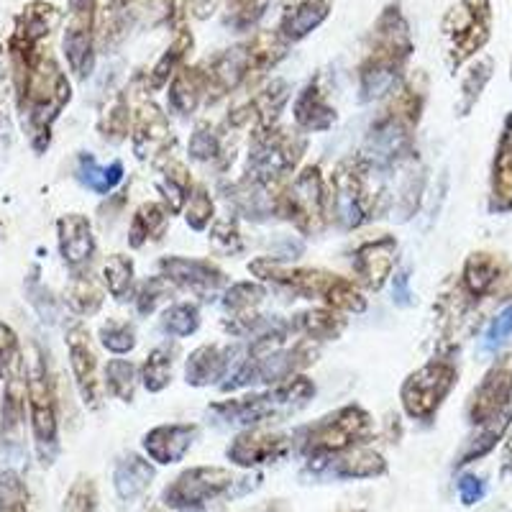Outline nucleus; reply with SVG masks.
Returning <instances> with one entry per match:
<instances>
[{"instance_id":"52","label":"nucleus","mask_w":512,"mask_h":512,"mask_svg":"<svg viewBox=\"0 0 512 512\" xmlns=\"http://www.w3.org/2000/svg\"><path fill=\"white\" fill-rule=\"evenodd\" d=\"M185 221L192 231H205L210 228V223L216 221V205L205 185H195L187 198L185 205Z\"/></svg>"},{"instance_id":"60","label":"nucleus","mask_w":512,"mask_h":512,"mask_svg":"<svg viewBox=\"0 0 512 512\" xmlns=\"http://www.w3.org/2000/svg\"><path fill=\"white\" fill-rule=\"evenodd\" d=\"M392 303H395L397 308H410V305H413L410 272L405 267L395 269V274H392Z\"/></svg>"},{"instance_id":"28","label":"nucleus","mask_w":512,"mask_h":512,"mask_svg":"<svg viewBox=\"0 0 512 512\" xmlns=\"http://www.w3.org/2000/svg\"><path fill=\"white\" fill-rule=\"evenodd\" d=\"M169 93V111L177 116H192L198 111L200 103L208 98V75L203 64H185L172 82L167 85Z\"/></svg>"},{"instance_id":"18","label":"nucleus","mask_w":512,"mask_h":512,"mask_svg":"<svg viewBox=\"0 0 512 512\" xmlns=\"http://www.w3.org/2000/svg\"><path fill=\"white\" fill-rule=\"evenodd\" d=\"M292 448H295L292 436L277 431H264L262 425H259V428H244L239 436L233 438L226 448V456L233 466L256 469V466L282 461Z\"/></svg>"},{"instance_id":"19","label":"nucleus","mask_w":512,"mask_h":512,"mask_svg":"<svg viewBox=\"0 0 512 512\" xmlns=\"http://www.w3.org/2000/svg\"><path fill=\"white\" fill-rule=\"evenodd\" d=\"M175 141L167 113H162V108L154 103L141 105L131 123V144H134L136 157L141 162H162L175 149Z\"/></svg>"},{"instance_id":"55","label":"nucleus","mask_w":512,"mask_h":512,"mask_svg":"<svg viewBox=\"0 0 512 512\" xmlns=\"http://www.w3.org/2000/svg\"><path fill=\"white\" fill-rule=\"evenodd\" d=\"M210 246L221 254L233 256L244 251V236L239 231V223L233 218H218L210 228Z\"/></svg>"},{"instance_id":"35","label":"nucleus","mask_w":512,"mask_h":512,"mask_svg":"<svg viewBox=\"0 0 512 512\" xmlns=\"http://www.w3.org/2000/svg\"><path fill=\"white\" fill-rule=\"evenodd\" d=\"M292 333H300V336L310 338V341H336L341 333L346 331V318L344 313H338L333 308H310L297 313L290 320Z\"/></svg>"},{"instance_id":"46","label":"nucleus","mask_w":512,"mask_h":512,"mask_svg":"<svg viewBox=\"0 0 512 512\" xmlns=\"http://www.w3.org/2000/svg\"><path fill=\"white\" fill-rule=\"evenodd\" d=\"M103 285L118 303L131 297V292H134V262H131V256L111 254L105 259Z\"/></svg>"},{"instance_id":"44","label":"nucleus","mask_w":512,"mask_h":512,"mask_svg":"<svg viewBox=\"0 0 512 512\" xmlns=\"http://www.w3.org/2000/svg\"><path fill=\"white\" fill-rule=\"evenodd\" d=\"M131 123H134V116L128 111V98L123 93L113 95L108 103H105L103 113L98 118V131L105 141H118L128 139L131 134Z\"/></svg>"},{"instance_id":"7","label":"nucleus","mask_w":512,"mask_h":512,"mask_svg":"<svg viewBox=\"0 0 512 512\" xmlns=\"http://www.w3.org/2000/svg\"><path fill=\"white\" fill-rule=\"evenodd\" d=\"M492 21V0H459L448 8L441 21V36L451 70H461L487 47L492 39Z\"/></svg>"},{"instance_id":"36","label":"nucleus","mask_w":512,"mask_h":512,"mask_svg":"<svg viewBox=\"0 0 512 512\" xmlns=\"http://www.w3.org/2000/svg\"><path fill=\"white\" fill-rule=\"evenodd\" d=\"M159 164V177H157V187L162 192V200L167 205V210L172 216L182 213L187 205V198H190L192 192V177L190 169L185 167L182 162H175L172 157H164Z\"/></svg>"},{"instance_id":"48","label":"nucleus","mask_w":512,"mask_h":512,"mask_svg":"<svg viewBox=\"0 0 512 512\" xmlns=\"http://www.w3.org/2000/svg\"><path fill=\"white\" fill-rule=\"evenodd\" d=\"M159 326L167 336L187 338L200 328V310L195 303H175L164 308Z\"/></svg>"},{"instance_id":"10","label":"nucleus","mask_w":512,"mask_h":512,"mask_svg":"<svg viewBox=\"0 0 512 512\" xmlns=\"http://www.w3.org/2000/svg\"><path fill=\"white\" fill-rule=\"evenodd\" d=\"M305 154V139L287 128H264L251 139L246 175L267 185H280L295 172L297 162Z\"/></svg>"},{"instance_id":"59","label":"nucleus","mask_w":512,"mask_h":512,"mask_svg":"<svg viewBox=\"0 0 512 512\" xmlns=\"http://www.w3.org/2000/svg\"><path fill=\"white\" fill-rule=\"evenodd\" d=\"M13 90L8 52L0 47V134H8V95Z\"/></svg>"},{"instance_id":"2","label":"nucleus","mask_w":512,"mask_h":512,"mask_svg":"<svg viewBox=\"0 0 512 512\" xmlns=\"http://www.w3.org/2000/svg\"><path fill=\"white\" fill-rule=\"evenodd\" d=\"M410 54H413V36H410L408 18L402 16L397 3H392L374 21L367 57L359 64L361 103H374L395 93L397 85L405 80V64Z\"/></svg>"},{"instance_id":"63","label":"nucleus","mask_w":512,"mask_h":512,"mask_svg":"<svg viewBox=\"0 0 512 512\" xmlns=\"http://www.w3.org/2000/svg\"><path fill=\"white\" fill-rule=\"evenodd\" d=\"M510 77H512V70H510Z\"/></svg>"},{"instance_id":"17","label":"nucleus","mask_w":512,"mask_h":512,"mask_svg":"<svg viewBox=\"0 0 512 512\" xmlns=\"http://www.w3.org/2000/svg\"><path fill=\"white\" fill-rule=\"evenodd\" d=\"M64 341H67V356H70L77 392L90 410H98L103 405L105 382L100 379L98 354H95L90 331L85 326H72Z\"/></svg>"},{"instance_id":"3","label":"nucleus","mask_w":512,"mask_h":512,"mask_svg":"<svg viewBox=\"0 0 512 512\" xmlns=\"http://www.w3.org/2000/svg\"><path fill=\"white\" fill-rule=\"evenodd\" d=\"M249 272L254 274L259 282H269L282 290H290L292 295L300 297H318L328 308L338 310V313H364L367 310V297L351 280L341 277L336 272L318 267H287V264L277 262L272 256H262L249 264Z\"/></svg>"},{"instance_id":"8","label":"nucleus","mask_w":512,"mask_h":512,"mask_svg":"<svg viewBox=\"0 0 512 512\" xmlns=\"http://www.w3.org/2000/svg\"><path fill=\"white\" fill-rule=\"evenodd\" d=\"M459 382V369L451 356H438L408 374V379L400 387L402 410L410 420L418 423H431L443 408L446 397L454 392Z\"/></svg>"},{"instance_id":"54","label":"nucleus","mask_w":512,"mask_h":512,"mask_svg":"<svg viewBox=\"0 0 512 512\" xmlns=\"http://www.w3.org/2000/svg\"><path fill=\"white\" fill-rule=\"evenodd\" d=\"M59 512H98V484L90 477L80 474L70 484L64 495Z\"/></svg>"},{"instance_id":"15","label":"nucleus","mask_w":512,"mask_h":512,"mask_svg":"<svg viewBox=\"0 0 512 512\" xmlns=\"http://www.w3.org/2000/svg\"><path fill=\"white\" fill-rule=\"evenodd\" d=\"M203 67L205 75H208L210 103H216V100L236 93L251 77H259L254 49H251L249 41H241V44H233V47L223 49L216 57H210Z\"/></svg>"},{"instance_id":"33","label":"nucleus","mask_w":512,"mask_h":512,"mask_svg":"<svg viewBox=\"0 0 512 512\" xmlns=\"http://www.w3.org/2000/svg\"><path fill=\"white\" fill-rule=\"evenodd\" d=\"M29 405L26 395V369L16 377L6 379L3 387V402H0V433L8 443H18V436L24 431V415Z\"/></svg>"},{"instance_id":"51","label":"nucleus","mask_w":512,"mask_h":512,"mask_svg":"<svg viewBox=\"0 0 512 512\" xmlns=\"http://www.w3.org/2000/svg\"><path fill=\"white\" fill-rule=\"evenodd\" d=\"M0 512H31L29 487L24 477L13 469L0 472Z\"/></svg>"},{"instance_id":"16","label":"nucleus","mask_w":512,"mask_h":512,"mask_svg":"<svg viewBox=\"0 0 512 512\" xmlns=\"http://www.w3.org/2000/svg\"><path fill=\"white\" fill-rule=\"evenodd\" d=\"M159 272L180 290L190 292L198 300H213L218 292H226L228 274L210 264L208 259H187V256H164L159 259Z\"/></svg>"},{"instance_id":"41","label":"nucleus","mask_w":512,"mask_h":512,"mask_svg":"<svg viewBox=\"0 0 512 512\" xmlns=\"http://www.w3.org/2000/svg\"><path fill=\"white\" fill-rule=\"evenodd\" d=\"M492 75H495V59L492 57H479L477 62L469 64V70L461 77V93L459 103H456V113L459 116H469L477 108L479 98L487 90Z\"/></svg>"},{"instance_id":"53","label":"nucleus","mask_w":512,"mask_h":512,"mask_svg":"<svg viewBox=\"0 0 512 512\" xmlns=\"http://www.w3.org/2000/svg\"><path fill=\"white\" fill-rule=\"evenodd\" d=\"M26 369L24 354H21V344H18V336L8 323L0 320V379L16 377Z\"/></svg>"},{"instance_id":"43","label":"nucleus","mask_w":512,"mask_h":512,"mask_svg":"<svg viewBox=\"0 0 512 512\" xmlns=\"http://www.w3.org/2000/svg\"><path fill=\"white\" fill-rule=\"evenodd\" d=\"M175 354L177 349L169 344L157 346V349L149 351V356L141 364V384L146 390L157 395V392L167 390L169 382H172V369H175Z\"/></svg>"},{"instance_id":"45","label":"nucleus","mask_w":512,"mask_h":512,"mask_svg":"<svg viewBox=\"0 0 512 512\" xmlns=\"http://www.w3.org/2000/svg\"><path fill=\"white\" fill-rule=\"evenodd\" d=\"M105 390L111 392L116 400L131 402L136 397V387H139V369H136L134 361L128 359H111L105 364Z\"/></svg>"},{"instance_id":"20","label":"nucleus","mask_w":512,"mask_h":512,"mask_svg":"<svg viewBox=\"0 0 512 512\" xmlns=\"http://www.w3.org/2000/svg\"><path fill=\"white\" fill-rule=\"evenodd\" d=\"M198 436L200 425L195 423H164L144 433L141 446H144V454L149 456V461L159 466H169L185 459L192 443L198 441Z\"/></svg>"},{"instance_id":"23","label":"nucleus","mask_w":512,"mask_h":512,"mask_svg":"<svg viewBox=\"0 0 512 512\" xmlns=\"http://www.w3.org/2000/svg\"><path fill=\"white\" fill-rule=\"evenodd\" d=\"M489 213L495 216L512 213V113H507L502 121L492 172H489Z\"/></svg>"},{"instance_id":"5","label":"nucleus","mask_w":512,"mask_h":512,"mask_svg":"<svg viewBox=\"0 0 512 512\" xmlns=\"http://www.w3.org/2000/svg\"><path fill=\"white\" fill-rule=\"evenodd\" d=\"M374 436V418L361 405H344L305 425L292 436V443L308 459V466L323 464L331 456L344 454L349 448L369 443Z\"/></svg>"},{"instance_id":"27","label":"nucleus","mask_w":512,"mask_h":512,"mask_svg":"<svg viewBox=\"0 0 512 512\" xmlns=\"http://www.w3.org/2000/svg\"><path fill=\"white\" fill-rule=\"evenodd\" d=\"M292 118L295 126L303 134H323L336 123V108L328 103V90L323 88V80L315 77L297 93L295 105H292Z\"/></svg>"},{"instance_id":"4","label":"nucleus","mask_w":512,"mask_h":512,"mask_svg":"<svg viewBox=\"0 0 512 512\" xmlns=\"http://www.w3.org/2000/svg\"><path fill=\"white\" fill-rule=\"evenodd\" d=\"M313 397L315 384L303 374H295L285 382L274 384L267 392H251L244 397L213 402L208 415H213L218 425H228V428H259L272 420H285L300 413Z\"/></svg>"},{"instance_id":"32","label":"nucleus","mask_w":512,"mask_h":512,"mask_svg":"<svg viewBox=\"0 0 512 512\" xmlns=\"http://www.w3.org/2000/svg\"><path fill=\"white\" fill-rule=\"evenodd\" d=\"M267 290L259 282H236L223 292V310H226V331L233 333L244 323L259 315V305L264 303Z\"/></svg>"},{"instance_id":"9","label":"nucleus","mask_w":512,"mask_h":512,"mask_svg":"<svg viewBox=\"0 0 512 512\" xmlns=\"http://www.w3.org/2000/svg\"><path fill=\"white\" fill-rule=\"evenodd\" d=\"M277 216L290 221L305 236L320 233L328 223V185L318 164L297 172L277 198Z\"/></svg>"},{"instance_id":"21","label":"nucleus","mask_w":512,"mask_h":512,"mask_svg":"<svg viewBox=\"0 0 512 512\" xmlns=\"http://www.w3.org/2000/svg\"><path fill=\"white\" fill-rule=\"evenodd\" d=\"M59 254L72 272H85L95 256L93 223L82 213H67L57 221Z\"/></svg>"},{"instance_id":"11","label":"nucleus","mask_w":512,"mask_h":512,"mask_svg":"<svg viewBox=\"0 0 512 512\" xmlns=\"http://www.w3.org/2000/svg\"><path fill=\"white\" fill-rule=\"evenodd\" d=\"M236 484L231 469L223 466H190L162 489L164 507L175 512H203L210 502L221 500Z\"/></svg>"},{"instance_id":"30","label":"nucleus","mask_w":512,"mask_h":512,"mask_svg":"<svg viewBox=\"0 0 512 512\" xmlns=\"http://www.w3.org/2000/svg\"><path fill=\"white\" fill-rule=\"evenodd\" d=\"M154 477H157V469L152 466V461H146L139 454H123L113 466V489H116L118 500L134 502L146 495Z\"/></svg>"},{"instance_id":"38","label":"nucleus","mask_w":512,"mask_h":512,"mask_svg":"<svg viewBox=\"0 0 512 512\" xmlns=\"http://www.w3.org/2000/svg\"><path fill=\"white\" fill-rule=\"evenodd\" d=\"M425 108V77L420 75H410L397 85V90L392 93L390 105H387V111L390 116H395L397 121L408 123L410 128L418 126L420 113Z\"/></svg>"},{"instance_id":"58","label":"nucleus","mask_w":512,"mask_h":512,"mask_svg":"<svg viewBox=\"0 0 512 512\" xmlns=\"http://www.w3.org/2000/svg\"><path fill=\"white\" fill-rule=\"evenodd\" d=\"M456 492H459L461 505L474 507L477 502L484 500V495H487V484H484V479L477 477V474H461L459 482H456Z\"/></svg>"},{"instance_id":"57","label":"nucleus","mask_w":512,"mask_h":512,"mask_svg":"<svg viewBox=\"0 0 512 512\" xmlns=\"http://www.w3.org/2000/svg\"><path fill=\"white\" fill-rule=\"evenodd\" d=\"M510 338H512V305H505V308L492 318L487 331H484L482 349L487 351V354H495V351H500Z\"/></svg>"},{"instance_id":"25","label":"nucleus","mask_w":512,"mask_h":512,"mask_svg":"<svg viewBox=\"0 0 512 512\" xmlns=\"http://www.w3.org/2000/svg\"><path fill=\"white\" fill-rule=\"evenodd\" d=\"M315 474H328L333 479H377L387 474V461L379 451L369 448L367 443L349 448L344 454L331 456L323 464L308 466Z\"/></svg>"},{"instance_id":"47","label":"nucleus","mask_w":512,"mask_h":512,"mask_svg":"<svg viewBox=\"0 0 512 512\" xmlns=\"http://www.w3.org/2000/svg\"><path fill=\"white\" fill-rule=\"evenodd\" d=\"M269 0H226L223 6V24L236 34H246L264 18Z\"/></svg>"},{"instance_id":"34","label":"nucleus","mask_w":512,"mask_h":512,"mask_svg":"<svg viewBox=\"0 0 512 512\" xmlns=\"http://www.w3.org/2000/svg\"><path fill=\"white\" fill-rule=\"evenodd\" d=\"M510 425H512V413H507L502 415V418L492 420V423H484L479 425V428H474L472 436L466 438L464 446H461L459 454H456V461H454L456 469H461V466L466 464H474V461L492 454V451L500 446L502 438L507 436Z\"/></svg>"},{"instance_id":"22","label":"nucleus","mask_w":512,"mask_h":512,"mask_svg":"<svg viewBox=\"0 0 512 512\" xmlns=\"http://www.w3.org/2000/svg\"><path fill=\"white\" fill-rule=\"evenodd\" d=\"M236 356H239L236 346H198L185 364V382L190 387H210V384L221 387L228 374H231V369L236 367V361H239Z\"/></svg>"},{"instance_id":"37","label":"nucleus","mask_w":512,"mask_h":512,"mask_svg":"<svg viewBox=\"0 0 512 512\" xmlns=\"http://www.w3.org/2000/svg\"><path fill=\"white\" fill-rule=\"evenodd\" d=\"M169 218H172V213L164 203H141L131 218V226H128V246L141 249V246L162 239L167 233Z\"/></svg>"},{"instance_id":"40","label":"nucleus","mask_w":512,"mask_h":512,"mask_svg":"<svg viewBox=\"0 0 512 512\" xmlns=\"http://www.w3.org/2000/svg\"><path fill=\"white\" fill-rule=\"evenodd\" d=\"M103 290H100L98 282L90 277V272H72L70 285L64 290V303L75 315L82 318H90V315H98L103 308Z\"/></svg>"},{"instance_id":"62","label":"nucleus","mask_w":512,"mask_h":512,"mask_svg":"<svg viewBox=\"0 0 512 512\" xmlns=\"http://www.w3.org/2000/svg\"><path fill=\"white\" fill-rule=\"evenodd\" d=\"M146 512H175V510H169V507H164L162 502H159V505H154V507H149V510Z\"/></svg>"},{"instance_id":"39","label":"nucleus","mask_w":512,"mask_h":512,"mask_svg":"<svg viewBox=\"0 0 512 512\" xmlns=\"http://www.w3.org/2000/svg\"><path fill=\"white\" fill-rule=\"evenodd\" d=\"M75 177L82 187H88L95 195H108L123 182V164L111 162L108 167H100L93 154H80Z\"/></svg>"},{"instance_id":"6","label":"nucleus","mask_w":512,"mask_h":512,"mask_svg":"<svg viewBox=\"0 0 512 512\" xmlns=\"http://www.w3.org/2000/svg\"><path fill=\"white\" fill-rule=\"evenodd\" d=\"M26 395H29L31 436H34L36 456L44 466H52L59 454V415L57 392H54L52 374L47 359L39 346H31L26 359Z\"/></svg>"},{"instance_id":"13","label":"nucleus","mask_w":512,"mask_h":512,"mask_svg":"<svg viewBox=\"0 0 512 512\" xmlns=\"http://www.w3.org/2000/svg\"><path fill=\"white\" fill-rule=\"evenodd\" d=\"M461 287L474 300H512V264L502 254L472 251L461 269Z\"/></svg>"},{"instance_id":"26","label":"nucleus","mask_w":512,"mask_h":512,"mask_svg":"<svg viewBox=\"0 0 512 512\" xmlns=\"http://www.w3.org/2000/svg\"><path fill=\"white\" fill-rule=\"evenodd\" d=\"M280 185H267L246 175L236 185L228 187V200L236 208V213L254 223L269 221L277 216V198H280Z\"/></svg>"},{"instance_id":"1","label":"nucleus","mask_w":512,"mask_h":512,"mask_svg":"<svg viewBox=\"0 0 512 512\" xmlns=\"http://www.w3.org/2000/svg\"><path fill=\"white\" fill-rule=\"evenodd\" d=\"M62 11L49 0H29L13 18L8 36L13 98L26 139L36 154L52 144V128L72 100V82L52 52Z\"/></svg>"},{"instance_id":"12","label":"nucleus","mask_w":512,"mask_h":512,"mask_svg":"<svg viewBox=\"0 0 512 512\" xmlns=\"http://www.w3.org/2000/svg\"><path fill=\"white\" fill-rule=\"evenodd\" d=\"M98 18V0H67L62 54L77 80L93 75L95 49H98Z\"/></svg>"},{"instance_id":"61","label":"nucleus","mask_w":512,"mask_h":512,"mask_svg":"<svg viewBox=\"0 0 512 512\" xmlns=\"http://www.w3.org/2000/svg\"><path fill=\"white\" fill-rule=\"evenodd\" d=\"M136 8H157L162 6V3H167V0H134Z\"/></svg>"},{"instance_id":"42","label":"nucleus","mask_w":512,"mask_h":512,"mask_svg":"<svg viewBox=\"0 0 512 512\" xmlns=\"http://www.w3.org/2000/svg\"><path fill=\"white\" fill-rule=\"evenodd\" d=\"M187 154H190V159H195L200 164L226 162V141H223V134L210 121H198L195 128H192Z\"/></svg>"},{"instance_id":"31","label":"nucleus","mask_w":512,"mask_h":512,"mask_svg":"<svg viewBox=\"0 0 512 512\" xmlns=\"http://www.w3.org/2000/svg\"><path fill=\"white\" fill-rule=\"evenodd\" d=\"M192 44H195V39H192V31L187 29V26L175 29V36L169 41V47L164 49L162 57L157 59V64H154L152 70H149V75H146V90H154V93H157V90L167 88L169 82H172V77L187 64V54L192 52Z\"/></svg>"},{"instance_id":"50","label":"nucleus","mask_w":512,"mask_h":512,"mask_svg":"<svg viewBox=\"0 0 512 512\" xmlns=\"http://www.w3.org/2000/svg\"><path fill=\"white\" fill-rule=\"evenodd\" d=\"M172 290H175V285H172V282H169L164 274H157V277H149V280H144L134 295L136 313L152 315L159 305L167 303L169 295H172Z\"/></svg>"},{"instance_id":"24","label":"nucleus","mask_w":512,"mask_h":512,"mask_svg":"<svg viewBox=\"0 0 512 512\" xmlns=\"http://www.w3.org/2000/svg\"><path fill=\"white\" fill-rule=\"evenodd\" d=\"M395 254L397 241L392 236H379V239L361 244L354 251V262H351L361 285L374 292L382 290L384 282L395 272Z\"/></svg>"},{"instance_id":"49","label":"nucleus","mask_w":512,"mask_h":512,"mask_svg":"<svg viewBox=\"0 0 512 512\" xmlns=\"http://www.w3.org/2000/svg\"><path fill=\"white\" fill-rule=\"evenodd\" d=\"M100 346L105 351H111V354L123 356L131 354L139 344V338H136V328L134 323H128V320H105L103 326H100Z\"/></svg>"},{"instance_id":"14","label":"nucleus","mask_w":512,"mask_h":512,"mask_svg":"<svg viewBox=\"0 0 512 512\" xmlns=\"http://www.w3.org/2000/svg\"><path fill=\"white\" fill-rule=\"evenodd\" d=\"M507 413H512V364L502 359L474 387L466 402V420L472 428H479Z\"/></svg>"},{"instance_id":"56","label":"nucleus","mask_w":512,"mask_h":512,"mask_svg":"<svg viewBox=\"0 0 512 512\" xmlns=\"http://www.w3.org/2000/svg\"><path fill=\"white\" fill-rule=\"evenodd\" d=\"M26 295H29V303L34 305L36 313H39L41 318L47 320V323H59L62 305H59L57 297H54L47 287L41 285L36 277H29V282H26Z\"/></svg>"},{"instance_id":"64","label":"nucleus","mask_w":512,"mask_h":512,"mask_svg":"<svg viewBox=\"0 0 512 512\" xmlns=\"http://www.w3.org/2000/svg\"><path fill=\"white\" fill-rule=\"evenodd\" d=\"M354 512H361V510H354Z\"/></svg>"},{"instance_id":"29","label":"nucleus","mask_w":512,"mask_h":512,"mask_svg":"<svg viewBox=\"0 0 512 512\" xmlns=\"http://www.w3.org/2000/svg\"><path fill=\"white\" fill-rule=\"evenodd\" d=\"M333 11V0H297L295 6L285 11L280 21V36L287 44L303 41L305 36L313 34L318 26L326 24V18Z\"/></svg>"}]
</instances>
